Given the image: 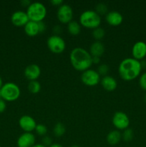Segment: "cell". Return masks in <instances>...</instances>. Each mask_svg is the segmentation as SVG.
I'll return each instance as SVG.
<instances>
[{"label":"cell","mask_w":146,"mask_h":147,"mask_svg":"<svg viewBox=\"0 0 146 147\" xmlns=\"http://www.w3.org/2000/svg\"><path fill=\"white\" fill-rule=\"evenodd\" d=\"M142 69L140 61L133 57H127L119 64L118 73L123 80L131 81L140 76Z\"/></svg>","instance_id":"cell-1"},{"label":"cell","mask_w":146,"mask_h":147,"mask_svg":"<svg viewBox=\"0 0 146 147\" xmlns=\"http://www.w3.org/2000/svg\"><path fill=\"white\" fill-rule=\"evenodd\" d=\"M70 61L73 68L77 71L84 72L92 65V55L89 51L82 47L72 49L70 54Z\"/></svg>","instance_id":"cell-2"},{"label":"cell","mask_w":146,"mask_h":147,"mask_svg":"<svg viewBox=\"0 0 146 147\" xmlns=\"http://www.w3.org/2000/svg\"><path fill=\"white\" fill-rule=\"evenodd\" d=\"M101 22V16L94 10H86L80 14L79 23L84 28L94 30L100 27Z\"/></svg>","instance_id":"cell-3"},{"label":"cell","mask_w":146,"mask_h":147,"mask_svg":"<svg viewBox=\"0 0 146 147\" xmlns=\"http://www.w3.org/2000/svg\"><path fill=\"white\" fill-rule=\"evenodd\" d=\"M27 16L30 21L40 22L45 19L47 14V10L45 6L41 2L35 1L31 2L27 8Z\"/></svg>","instance_id":"cell-4"},{"label":"cell","mask_w":146,"mask_h":147,"mask_svg":"<svg viewBox=\"0 0 146 147\" xmlns=\"http://www.w3.org/2000/svg\"><path fill=\"white\" fill-rule=\"evenodd\" d=\"M0 90H1V98L5 101H15L21 95V90L18 85L11 82H9L3 85Z\"/></svg>","instance_id":"cell-5"},{"label":"cell","mask_w":146,"mask_h":147,"mask_svg":"<svg viewBox=\"0 0 146 147\" xmlns=\"http://www.w3.org/2000/svg\"><path fill=\"white\" fill-rule=\"evenodd\" d=\"M47 45L50 52L54 54H61L66 48V43L64 39L60 35H53L48 37Z\"/></svg>","instance_id":"cell-6"},{"label":"cell","mask_w":146,"mask_h":147,"mask_svg":"<svg viewBox=\"0 0 146 147\" xmlns=\"http://www.w3.org/2000/svg\"><path fill=\"white\" fill-rule=\"evenodd\" d=\"M112 123L117 130L124 131L129 128L130 121L125 113L123 111H117L113 115Z\"/></svg>","instance_id":"cell-7"},{"label":"cell","mask_w":146,"mask_h":147,"mask_svg":"<svg viewBox=\"0 0 146 147\" xmlns=\"http://www.w3.org/2000/svg\"><path fill=\"white\" fill-rule=\"evenodd\" d=\"M81 80L83 84H84L85 86L93 87L100 83L101 76L99 75L97 70L88 69L82 73Z\"/></svg>","instance_id":"cell-8"},{"label":"cell","mask_w":146,"mask_h":147,"mask_svg":"<svg viewBox=\"0 0 146 147\" xmlns=\"http://www.w3.org/2000/svg\"><path fill=\"white\" fill-rule=\"evenodd\" d=\"M74 11L71 6L67 4H63L58 7L57 11V20L62 24H69L72 21Z\"/></svg>","instance_id":"cell-9"},{"label":"cell","mask_w":146,"mask_h":147,"mask_svg":"<svg viewBox=\"0 0 146 147\" xmlns=\"http://www.w3.org/2000/svg\"><path fill=\"white\" fill-rule=\"evenodd\" d=\"M19 126L24 132L31 133L35 130L37 123L33 117L29 115H24L19 119Z\"/></svg>","instance_id":"cell-10"},{"label":"cell","mask_w":146,"mask_h":147,"mask_svg":"<svg viewBox=\"0 0 146 147\" xmlns=\"http://www.w3.org/2000/svg\"><path fill=\"white\" fill-rule=\"evenodd\" d=\"M133 58L140 61L146 57V43L143 41H137L132 47Z\"/></svg>","instance_id":"cell-11"},{"label":"cell","mask_w":146,"mask_h":147,"mask_svg":"<svg viewBox=\"0 0 146 147\" xmlns=\"http://www.w3.org/2000/svg\"><path fill=\"white\" fill-rule=\"evenodd\" d=\"M29 21L28 16L26 11L18 10L11 14V22L16 27H24Z\"/></svg>","instance_id":"cell-12"},{"label":"cell","mask_w":146,"mask_h":147,"mask_svg":"<svg viewBox=\"0 0 146 147\" xmlns=\"http://www.w3.org/2000/svg\"><path fill=\"white\" fill-rule=\"evenodd\" d=\"M24 76L29 81L37 80L41 76V68L37 64H30L25 67L24 71Z\"/></svg>","instance_id":"cell-13"},{"label":"cell","mask_w":146,"mask_h":147,"mask_svg":"<svg viewBox=\"0 0 146 147\" xmlns=\"http://www.w3.org/2000/svg\"><path fill=\"white\" fill-rule=\"evenodd\" d=\"M35 142V136L32 133L24 132L17 139V145L18 147H32Z\"/></svg>","instance_id":"cell-14"},{"label":"cell","mask_w":146,"mask_h":147,"mask_svg":"<svg viewBox=\"0 0 146 147\" xmlns=\"http://www.w3.org/2000/svg\"><path fill=\"white\" fill-rule=\"evenodd\" d=\"M105 21L109 25L117 27L120 25L123 22V17L119 11H110L105 15Z\"/></svg>","instance_id":"cell-15"},{"label":"cell","mask_w":146,"mask_h":147,"mask_svg":"<svg viewBox=\"0 0 146 147\" xmlns=\"http://www.w3.org/2000/svg\"><path fill=\"white\" fill-rule=\"evenodd\" d=\"M100 84L106 91L108 92L114 91L117 87V82L116 79L108 75L102 77L100 80Z\"/></svg>","instance_id":"cell-16"},{"label":"cell","mask_w":146,"mask_h":147,"mask_svg":"<svg viewBox=\"0 0 146 147\" xmlns=\"http://www.w3.org/2000/svg\"><path fill=\"white\" fill-rule=\"evenodd\" d=\"M89 53L92 57H100L103 55L104 53V45L102 42L94 41L90 47Z\"/></svg>","instance_id":"cell-17"},{"label":"cell","mask_w":146,"mask_h":147,"mask_svg":"<svg viewBox=\"0 0 146 147\" xmlns=\"http://www.w3.org/2000/svg\"><path fill=\"white\" fill-rule=\"evenodd\" d=\"M24 30L25 34L29 37H35L40 34L38 23L30 20L24 27Z\"/></svg>","instance_id":"cell-18"},{"label":"cell","mask_w":146,"mask_h":147,"mask_svg":"<svg viewBox=\"0 0 146 147\" xmlns=\"http://www.w3.org/2000/svg\"><path fill=\"white\" fill-rule=\"evenodd\" d=\"M122 135L120 131L118 130H112L107 134L106 140L107 143L111 146H115L119 144V142L121 141Z\"/></svg>","instance_id":"cell-19"},{"label":"cell","mask_w":146,"mask_h":147,"mask_svg":"<svg viewBox=\"0 0 146 147\" xmlns=\"http://www.w3.org/2000/svg\"><path fill=\"white\" fill-rule=\"evenodd\" d=\"M67 31L72 36L78 35L81 32V25L78 22L72 20L67 24Z\"/></svg>","instance_id":"cell-20"},{"label":"cell","mask_w":146,"mask_h":147,"mask_svg":"<svg viewBox=\"0 0 146 147\" xmlns=\"http://www.w3.org/2000/svg\"><path fill=\"white\" fill-rule=\"evenodd\" d=\"M27 88H28L29 92L31 94H37L40 93L41 90V84L37 80L29 81L27 86Z\"/></svg>","instance_id":"cell-21"},{"label":"cell","mask_w":146,"mask_h":147,"mask_svg":"<svg viewBox=\"0 0 146 147\" xmlns=\"http://www.w3.org/2000/svg\"><path fill=\"white\" fill-rule=\"evenodd\" d=\"M66 128L63 123H57L54 125L53 128V134L57 138L62 137L65 134Z\"/></svg>","instance_id":"cell-22"},{"label":"cell","mask_w":146,"mask_h":147,"mask_svg":"<svg viewBox=\"0 0 146 147\" xmlns=\"http://www.w3.org/2000/svg\"><path fill=\"white\" fill-rule=\"evenodd\" d=\"M92 34L95 41H100L102 39L104 38V35H105V31L103 28L99 27L92 30Z\"/></svg>","instance_id":"cell-23"},{"label":"cell","mask_w":146,"mask_h":147,"mask_svg":"<svg viewBox=\"0 0 146 147\" xmlns=\"http://www.w3.org/2000/svg\"><path fill=\"white\" fill-rule=\"evenodd\" d=\"M94 11L97 13L100 16L102 15H106L108 11V7L107 5L104 3H98L97 5L95 6V9Z\"/></svg>","instance_id":"cell-24"},{"label":"cell","mask_w":146,"mask_h":147,"mask_svg":"<svg viewBox=\"0 0 146 147\" xmlns=\"http://www.w3.org/2000/svg\"><path fill=\"white\" fill-rule=\"evenodd\" d=\"M121 135L122 139L124 142H128L133 140V137H134V132L131 129L128 128V129L123 131V133H121Z\"/></svg>","instance_id":"cell-25"},{"label":"cell","mask_w":146,"mask_h":147,"mask_svg":"<svg viewBox=\"0 0 146 147\" xmlns=\"http://www.w3.org/2000/svg\"><path fill=\"white\" fill-rule=\"evenodd\" d=\"M35 132L37 135L41 136H46L47 133V126L42 123H39L37 124V126L35 128Z\"/></svg>","instance_id":"cell-26"},{"label":"cell","mask_w":146,"mask_h":147,"mask_svg":"<svg viewBox=\"0 0 146 147\" xmlns=\"http://www.w3.org/2000/svg\"><path fill=\"white\" fill-rule=\"evenodd\" d=\"M109 70H110V67L107 65V64H104V63H102V64H100V65L97 67V73H99L100 76H107V73H109Z\"/></svg>","instance_id":"cell-27"},{"label":"cell","mask_w":146,"mask_h":147,"mask_svg":"<svg viewBox=\"0 0 146 147\" xmlns=\"http://www.w3.org/2000/svg\"><path fill=\"white\" fill-rule=\"evenodd\" d=\"M139 86L143 90H146V72L140 74L139 78Z\"/></svg>","instance_id":"cell-28"},{"label":"cell","mask_w":146,"mask_h":147,"mask_svg":"<svg viewBox=\"0 0 146 147\" xmlns=\"http://www.w3.org/2000/svg\"><path fill=\"white\" fill-rule=\"evenodd\" d=\"M42 144H43L46 147H50L52 144V139L48 136H43L42 139Z\"/></svg>","instance_id":"cell-29"},{"label":"cell","mask_w":146,"mask_h":147,"mask_svg":"<svg viewBox=\"0 0 146 147\" xmlns=\"http://www.w3.org/2000/svg\"><path fill=\"white\" fill-rule=\"evenodd\" d=\"M52 31L54 35H60L62 33V29L60 25H55L53 27Z\"/></svg>","instance_id":"cell-30"},{"label":"cell","mask_w":146,"mask_h":147,"mask_svg":"<svg viewBox=\"0 0 146 147\" xmlns=\"http://www.w3.org/2000/svg\"><path fill=\"white\" fill-rule=\"evenodd\" d=\"M38 23V26H39V30H40V33H42L44 32V31L46 30L47 29V26H46L45 23L44 22H37Z\"/></svg>","instance_id":"cell-31"},{"label":"cell","mask_w":146,"mask_h":147,"mask_svg":"<svg viewBox=\"0 0 146 147\" xmlns=\"http://www.w3.org/2000/svg\"><path fill=\"white\" fill-rule=\"evenodd\" d=\"M6 108H7L6 101L3 100L2 98L0 99V113H3L6 110Z\"/></svg>","instance_id":"cell-32"},{"label":"cell","mask_w":146,"mask_h":147,"mask_svg":"<svg viewBox=\"0 0 146 147\" xmlns=\"http://www.w3.org/2000/svg\"><path fill=\"white\" fill-rule=\"evenodd\" d=\"M50 4L54 7H59L62 4H63V1L62 0H52V1H50Z\"/></svg>","instance_id":"cell-33"},{"label":"cell","mask_w":146,"mask_h":147,"mask_svg":"<svg viewBox=\"0 0 146 147\" xmlns=\"http://www.w3.org/2000/svg\"><path fill=\"white\" fill-rule=\"evenodd\" d=\"M92 65H97L100 63V57H92Z\"/></svg>","instance_id":"cell-34"},{"label":"cell","mask_w":146,"mask_h":147,"mask_svg":"<svg viewBox=\"0 0 146 147\" xmlns=\"http://www.w3.org/2000/svg\"><path fill=\"white\" fill-rule=\"evenodd\" d=\"M31 1H29V0H22V1H21V5H22L23 7H26L27 8L30 5V4H31Z\"/></svg>","instance_id":"cell-35"},{"label":"cell","mask_w":146,"mask_h":147,"mask_svg":"<svg viewBox=\"0 0 146 147\" xmlns=\"http://www.w3.org/2000/svg\"><path fill=\"white\" fill-rule=\"evenodd\" d=\"M50 147H64V146H62L61 144H60L58 143H54L52 144Z\"/></svg>","instance_id":"cell-36"},{"label":"cell","mask_w":146,"mask_h":147,"mask_svg":"<svg viewBox=\"0 0 146 147\" xmlns=\"http://www.w3.org/2000/svg\"><path fill=\"white\" fill-rule=\"evenodd\" d=\"M32 147H46L45 146H44L42 144H35Z\"/></svg>","instance_id":"cell-37"},{"label":"cell","mask_w":146,"mask_h":147,"mask_svg":"<svg viewBox=\"0 0 146 147\" xmlns=\"http://www.w3.org/2000/svg\"><path fill=\"white\" fill-rule=\"evenodd\" d=\"M3 81H2V78H1V76H0V89H1V88L2 87V86H3Z\"/></svg>","instance_id":"cell-38"},{"label":"cell","mask_w":146,"mask_h":147,"mask_svg":"<svg viewBox=\"0 0 146 147\" xmlns=\"http://www.w3.org/2000/svg\"><path fill=\"white\" fill-rule=\"evenodd\" d=\"M71 147H80V146H77V145H73V146H72Z\"/></svg>","instance_id":"cell-39"},{"label":"cell","mask_w":146,"mask_h":147,"mask_svg":"<svg viewBox=\"0 0 146 147\" xmlns=\"http://www.w3.org/2000/svg\"><path fill=\"white\" fill-rule=\"evenodd\" d=\"M0 99H1V90H0Z\"/></svg>","instance_id":"cell-40"},{"label":"cell","mask_w":146,"mask_h":147,"mask_svg":"<svg viewBox=\"0 0 146 147\" xmlns=\"http://www.w3.org/2000/svg\"><path fill=\"white\" fill-rule=\"evenodd\" d=\"M145 101L146 102V94H145Z\"/></svg>","instance_id":"cell-41"},{"label":"cell","mask_w":146,"mask_h":147,"mask_svg":"<svg viewBox=\"0 0 146 147\" xmlns=\"http://www.w3.org/2000/svg\"><path fill=\"white\" fill-rule=\"evenodd\" d=\"M0 147H1V146H0Z\"/></svg>","instance_id":"cell-42"}]
</instances>
